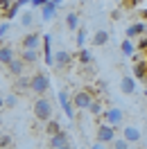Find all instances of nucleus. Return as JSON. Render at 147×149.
<instances>
[{
  "mask_svg": "<svg viewBox=\"0 0 147 149\" xmlns=\"http://www.w3.org/2000/svg\"><path fill=\"white\" fill-rule=\"evenodd\" d=\"M9 147H11V138L7 133H2L0 136V149H9Z\"/></svg>",
  "mask_w": 147,
  "mask_h": 149,
  "instance_id": "nucleus-31",
  "label": "nucleus"
},
{
  "mask_svg": "<svg viewBox=\"0 0 147 149\" xmlns=\"http://www.w3.org/2000/svg\"><path fill=\"white\" fill-rule=\"evenodd\" d=\"M91 149H104V145H102V142H97V140H95V142H93V145H91Z\"/></svg>",
  "mask_w": 147,
  "mask_h": 149,
  "instance_id": "nucleus-36",
  "label": "nucleus"
},
{
  "mask_svg": "<svg viewBox=\"0 0 147 149\" xmlns=\"http://www.w3.org/2000/svg\"><path fill=\"white\" fill-rule=\"evenodd\" d=\"M134 74H136V79H145V77H147V61H145V56H143V61H140L138 56H134Z\"/></svg>",
  "mask_w": 147,
  "mask_h": 149,
  "instance_id": "nucleus-14",
  "label": "nucleus"
},
{
  "mask_svg": "<svg viewBox=\"0 0 147 149\" xmlns=\"http://www.w3.org/2000/svg\"><path fill=\"white\" fill-rule=\"evenodd\" d=\"M50 0H32V7H36V9H41V7H46Z\"/></svg>",
  "mask_w": 147,
  "mask_h": 149,
  "instance_id": "nucleus-33",
  "label": "nucleus"
},
{
  "mask_svg": "<svg viewBox=\"0 0 147 149\" xmlns=\"http://www.w3.org/2000/svg\"><path fill=\"white\" fill-rule=\"evenodd\" d=\"M7 72H9L11 77H20V74L25 72V63H23V59H20V56H16V59L7 65Z\"/></svg>",
  "mask_w": 147,
  "mask_h": 149,
  "instance_id": "nucleus-12",
  "label": "nucleus"
},
{
  "mask_svg": "<svg viewBox=\"0 0 147 149\" xmlns=\"http://www.w3.org/2000/svg\"><path fill=\"white\" fill-rule=\"evenodd\" d=\"M14 59H16V54H14V50H11L9 45H0V63L7 68Z\"/></svg>",
  "mask_w": 147,
  "mask_h": 149,
  "instance_id": "nucleus-15",
  "label": "nucleus"
},
{
  "mask_svg": "<svg viewBox=\"0 0 147 149\" xmlns=\"http://www.w3.org/2000/svg\"><path fill=\"white\" fill-rule=\"evenodd\" d=\"M41 41H43V36L36 34V32H32V34H25V36L20 38V47L23 50H38Z\"/></svg>",
  "mask_w": 147,
  "mask_h": 149,
  "instance_id": "nucleus-6",
  "label": "nucleus"
},
{
  "mask_svg": "<svg viewBox=\"0 0 147 149\" xmlns=\"http://www.w3.org/2000/svg\"><path fill=\"white\" fill-rule=\"evenodd\" d=\"M2 106H5V97L0 95V109H2Z\"/></svg>",
  "mask_w": 147,
  "mask_h": 149,
  "instance_id": "nucleus-39",
  "label": "nucleus"
},
{
  "mask_svg": "<svg viewBox=\"0 0 147 149\" xmlns=\"http://www.w3.org/2000/svg\"><path fill=\"white\" fill-rule=\"evenodd\" d=\"M68 142H70L68 131H59V133H55V136H50V147L52 149H59V147H64V145H68Z\"/></svg>",
  "mask_w": 147,
  "mask_h": 149,
  "instance_id": "nucleus-11",
  "label": "nucleus"
},
{
  "mask_svg": "<svg viewBox=\"0 0 147 149\" xmlns=\"http://www.w3.org/2000/svg\"><path fill=\"white\" fill-rule=\"evenodd\" d=\"M20 25H23V27H32V25H34V14H32V11H23V14H20Z\"/></svg>",
  "mask_w": 147,
  "mask_h": 149,
  "instance_id": "nucleus-23",
  "label": "nucleus"
},
{
  "mask_svg": "<svg viewBox=\"0 0 147 149\" xmlns=\"http://www.w3.org/2000/svg\"><path fill=\"white\" fill-rule=\"evenodd\" d=\"M102 118H104L106 124H111V127H116V129H118L120 124L125 122V111H122V109H116V106H111V109H104Z\"/></svg>",
  "mask_w": 147,
  "mask_h": 149,
  "instance_id": "nucleus-5",
  "label": "nucleus"
},
{
  "mask_svg": "<svg viewBox=\"0 0 147 149\" xmlns=\"http://www.w3.org/2000/svg\"><path fill=\"white\" fill-rule=\"evenodd\" d=\"M20 7H23V2H20V0H16V2L11 5V9L7 11V14H5V18H7V20L16 18V14H18V11H20Z\"/></svg>",
  "mask_w": 147,
  "mask_h": 149,
  "instance_id": "nucleus-25",
  "label": "nucleus"
},
{
  "mask_svg": "<svg viewBox=\"0 0 147 149\" xmlns=\"http://www.w3.org/2000/svg\"><path fill=\"white\" fill-rule=\"evenodd\" d=\"M43 61L48 65H55V54H52V36L46 34L43 36Z\"/></svg>",
  "mask_w": 147,
  "mask_h": 149,
  "instance_id": "nucleus-10",
  "label": "nucleus"
},
{
  "mask_svg": "<svg viewBox=\"0 0 147 149\" xmlns=\"http://www.w3.org/2000/svg\"><path fill=\"white\" fill-rule=\"evenodd\" d=\"M70 61H73V56L68 54L66 50H57V52H55V65H57V68H66Z\"/></svg>",
  "mask_w": 147,
  "mask_h": 149,
  "instance_id": "nucleus-17",
  "label": "nucleus"
},
{
  "mask_svg": "<svg viewBox=\"0 0 147 149\" xmlns=\"http://www.w3.org/2000/svg\"><path fill=\"white\" fill-rule=\"evenodd\" d=\"M59 149H73V145L68 142V145H64V147H59Z\"/></svg>",
  "mask_w": 147,
  "mask_h": 149,
  "instance_id": "nucleus-38",
  "label": "nucleus"
},
{
  "mask_svg": "<svg viewBox=\"0 0 147 149\" xmlns=\"http://www.w3.org/2000/svg\"><path fill=\"white\" fill-rule=\"evenodd\" d=\"M127 38H136V36H143V34H147V25L145 23H134V25H129L127 27Z\"/></svg>",
  "mask_w": 147,
  "mask_h": 149,
  "instance_id": "nucleus-13",
  "label": "nucleus"
},
{
  "mask_svg": "<svg viewBox=\"0 0 147 149\" xmlns=\"http://www.w3.org/2000/svg\"><path fill=\"white\" fill-rule=\"evenodd\" d=\"M75 43H77V50H82V47H84V43H86V29H84V27L77 29V38H75Z\"/></svg>",
  "mask_w": 147,
  "mask_h": 149,
  "instance_id": "nucleus-27",
  "label": "nucleus"
},
{
  "mask_svg": "<svg viewBox=\"0 0 147 149\" xmlns=\"http://www.w3.org/2000/svg\"><path fill=\"white\" fill-rule=\"evenodd\" d=\"M9 32V23H5V25H0V41H2V36Z\"/></svg>",
  "mask_w": 147,
  "mask_h": 149,
  "instance_id": "nucleus-34",
  "label": "nucleus"
},
{
  "mask_svg": "<svg viewBox=\"0 0 147 149\" xmlns=\"http://www.w3.org/2000/svg\"><path fill=\"white\" fill-rule=\"evenodd\" d=\"M57 97H59V104H61L64 113L70 118V120H73V118H75V106H73V100L68 97V93H66V91H59V93H57Z\"/></svg>",
  "mask_w": 147,
  "mask_h": 149,
  "instance_id": "nucleus-8",
  "label": "nucleus"
},
{
  "mask_svg": "<svg viewBox=\"0 0 147 149\" xmlns=\"http://www.w3.org/2000/svg\"><path fill=\"white\" fill-rule=\"evenodd\" d=\"M66 27L68 29H79V16H77V14H75V11H70V14H68V16H66Z\"/></svg>",
  "mask_w": 147,
  "mask_h": 149,
  "instance_id": "nucleus-21",
  "label": "nucleus"
},
{
  "mask_svg": "<svg viewBox=\"0 0 147 149\" xmlns=\"http://www.w3.org/2000/svg\"><path fill=\"white\" fill-rule=\"evenodd\" d=\"M50 2H55L57 7H61V5H64V0H50Z\"/></svg>",
  "mask_w": 147,
  "mask_h": 149,
  "instance_id": "nucleus-37",
  "label": "nucleus"
},
{
  "mask_svg": "<svg viewBox=\"0 0 147 149\" xmlns=\"http://www.w3.org/2000/svg\"><path fill=\"white\" fill-rule=\"evenodd\" d=\"M136 50H138V47L131 43V38H125V41L120 43V52H122L125 56H134V54H136Z\"/></svg>",
  "mask_w": 147,
  "mask_h": 149,
  "instance_id": "nucleus-19",
  "label": "nucleus"
},
{
  "mask_svg": "<svg viewBox=\"0 0 147 149\" xmlns=\"http://www.w3.org/2000/svg\"><path fill=\"white\" fill-rule=\"evenodd\" d=\"M86 111L91 113V115H102V113H104V109H102V102H100V100H93L91 106H88Z\"/></svg>",
  "mask_w": 147,
  "mask_h": 149,
  "instance_id": "nucleus-24",
  "label": "nucleus"
},
{
  "mask_svg": "<svg viewBox=\"0 0 147 149\" xmlns=\"http://www.w3.org/2000/svg\"><path fill=\"white\" fill-rule=\"evenodd\" d=\"M48 133H50V136H55V133H59V131H64L61 129V124H59V122L57 120H48Z\"/></svg>",
  "mask_w": 147,
  "mask_h": 149,
  "instance_id": "nucleus-28",
  "label": "nucleus"
},
{
  "mask_svg": "<svg viewBox=\"0 0 147 149\" xmlns=\"http://www.w3.org/2000/svg\"><path fill=\"white\" fill-rule=\"evenodd\" d=\"M143 56H145V61H147V50H145V54H143Z\"/></svg>",
  "mask_w": 147,
  "mask_h": 149,
  "instance_id": "nucleus-40",
  "label": "nucleus"
},
{
  "mask_svg": "<svg viewBox=\"0 0 147 149\" xmlns=\"http://www.w3.org/2000/svg\"><path fill=\"white\" fill-rule=\"evenodd\" d=\"M29 79H32V77H25V74L16 77V91H25V88H29Z\"/></svg>",
  "mask_w": 147,
  "mask_h": 149,
  "instance_id": "nucleus-26",
  "label": "nucleus"
},
{
  "mask_svg": "<svg viewBox=\"0 0 147 149\" xmlns=\"http://www.w3.org/2000/svg\"><path fill=\"white\" fill-rule=\"evenodd\" d=\"M111 145H113V149H131V142H127L122 136H120V138H116Z\"/></svg>",
  "mask_w": 147,
  "mask_h": 149,
  "instance_id": "nucleus-29",
  "label": "nucleus"
},
{
  "mask_svg": "<svg viewBox=\"0 0 147 149\" xmlns=\"http://www.w3.org/2000/svg\"><path fill=\"white\" fill-rule=\"evenodd\" d=\"M9 9H11V0H0V11L7 14Z\"/></svg>",
  "mask_w": 147,
  "mask_h": 149,
  "instance_id": "nucleus-32",
  "label": "nucleus"
},
{
  "mask_svg": "<svg viewBox=\"0 0 147 149\" xmlns=\"http://www.w3.org/2000/svg\"><path fill=\"white\" fill-rule=\"evenodd\" d=\"M93 45H106V43H109V32H106V29H97V32H95V34H93Z\"/></svg>",
  "mask_w": 147,
  "mask_h": 149,
  "instance_id": "nucleus-18",
  "label": "nucleus"
},
{
  "mask_svg": "<svg viewBox=\"0 0 147 149\" xmlns=\"http://www.w3.org/2000/svg\"><path fill=\"white\" fill-rule=\"evenodd\" d=\"M20 59H23V63H36L38 61V50H23L20 52Z\"/></svg>",
  "mask_w": 147,
  "mask_h": 149,
  "instance_id": "nucleus-20",
  "label": "nucleus"
},
{
  "mask_svg": "<svg viewBox=\"0 0 147 149\" xmlns=\"http://www.w3.org/2000/svg\"><path fill=\"white\" fill-rule=\"evenodd\" d=\"M136 2H138V0H122L125 7H136Z\"/></svg>",
  "mask_w": 147,
  "mask_h": 149,
  "instance_id": "nucleus-35",
  "label": "nucleus"
},
{
  "mask_svg": "<svg viewBox=\"0 0 147 149\" xmlns=\"http://www.w3.org/2000/svg\"><path fill=\"white\" fill-rule=\"evenodd\" d=\"M122 138L127 140V142H131V145H136V142H140V140H143V133H140V129H138V127L127 124V127H122Z\"/></svg>",
  "mask_w": 147,
  "mask_h": 149,
  "instance_id": "nucleus-7",
  "label": "nucleus"
},
{
  "mask_svg": "<svg viewBox=\"0 0 147 149\" xmlns=\"http://www.w3.org/2000/svg\"><path fill=\"white\" fill-rule=\"evenodd\" d=\"M93 100H95V93H93V91H88V88H84V91H77V93L73 95V106H75V109L86 111V109L91 106Z\"/></svg>",
  "mask_w": 147,
  "mask_h": 149,
  "instance_id": "nucleus-3",
  "label": "nucleus"
},
{
  "mask_svg": "<svg viewBox=\"0 0 147 149\" xmlns=\"http://www.w3.org/2000/svg\"><path fill=\"white\" fill-rule=\"evenodd\" d=\"M29 91L32 93H36V95H43L50 91V74L48 72H34L32 74V79H29Z\"/></svg>",
  "mask_w": 147,
  "mask_h": 149,
  "instance_id": "nucleus-1",
  "label": "nucleus"
},
{
  "mask_svg": "<svg viewBox=\"0 0 147 149\" xmlns=\"http://www.w3.org/2000/svg\"><path fill=\"white\" fill-rule=\"evenodd\" d=\"M16 104H18V95H16V93L5 95V106H7V109H14Z\"/></svg>",
  "mask_w": 147,
  "mask_h": 149,
  "instance_id": "nucleus-30",
  "label": "nucleus"
},
{
  "mask_svg": "<svg viewBox=\"0 0 147 149\" xmlns=\"http://www.w3.org/2000/svg\"><path fill=\"white\" fill-rule=\"evenodd\" d=\"M57 9H59V7H57L55 2H48L46 7H41V20H43V23L52 20V18L57 16Z\"/></svg>",
  "mask_w": 147,
  "mask_h": 149,
  "instance_id": "nucleus-16",
  "label": "nucleus"
},
{
  "mask_svg": "<svg viewBox=\"0 0 147 149\" xmlns=\"http://www.w3.org/2000/svg\"><path fill=\"white\" fill-rule=\"evenodd\" d=\"M120 91H122V95H134L136 93V77L122 74V79H120Z\"/></svg>",
  "mask_w": 147,
  "mask_h": 149,
  "instance_id": "nucleus-9",
  "label": "nucleus"
},
{
  "mask_svg": "<svg viewBox=\"0 0 147 149\" xmlns=\"http://www.w3.org/2000/svg\"><path fill=\"white\" fill-rule=\"evenodd\" d=\"M95 140L102 142V145H111L113 140H116V127H111V124H100L97 129H95Z\"/></svg>",
  "mask_w": 147,
  "mask_h": 149,
  "instance_id": "nucleus-4",
  "label": "nucleus"
},
{
  "mask_svg": "<svg viewBox=\"0 0 147 149\" xmlns=\"http://www.w3.org/2000/svg\"><path fill=\"white\" fill-rule=\"evenodd\" d=\"M77 61H79V63H84V65H88V63L93 61V54H91V50L82 47V50L77 52Z\"/></svg>",
  "mask_w": 147,
  "mask_h": 149,
  "instance_id": "nucleus-22",
  "label": "nucleus"
},
{
  "mask_svg": "<svg viewBox=\"0 0 147 149\" xmlns=\"http://www.w3.org/2000/svg\"><path fill=\"white\" fill-rule=\"evenodd\" d=\"M34 118H36V120H41V122L52 120V104H50V100L38 97L36 102H34Z\"/></svg>",
  "mask_w": 147,
  "mask_h": 149,
  "instance_id": "nucleus-2",
  "label": "nucleus"
}]
</instances>
